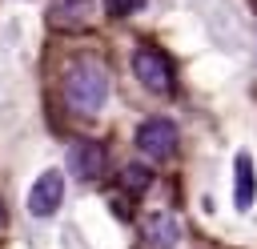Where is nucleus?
Returning <instances> with one entry per match:
<instances>
[{"instance_id": "obj_10", "label": "nucleus", "mask_w": 257, "mask_h": 249, "mask_svg": "<svg viewBox=\"0 0 257 249\" xmlns=\"http://www.w3.org/2000/svg\"><path fill=\"white\" fill-rule=\"evenodd\" d=\"M145 0H104V12L108 16H128V12H137Z\"/></svg>"}, {"instance_id": "obj_3", "label": "nucleus", "mask_w": 257, "mask_h": 249, "mask_svg": "<svg viewBox=\"0 0 257 249\" xmlns=\"http://www.w3.org/2000/svg\"><path fill=\"white\" fill-rule=\"evenodd\" d=\"M133 68H137V76H141L145 88H153V92H169V88H173V64H169L165 52H157V48H137V52H133Z\"/></svg>"}, {"instance_id": "obj_5", "label": "nucleus", "mask_w": 257, "mask_h": 249, "mask_svg": "<svg viewBox=\"0 0 257 249\" xmlns=\"http://www.w3.org/2000/svg\"><path fill=\"white\" fill-rule=\"evenodd\" d=\"M60 197H64V177H60L56 169H48V173H40V181L32 185V193H28V209H32L36 217H48V213H56Z\"/></svg>"}, {"instance_id": "obj_4", "label": "nucleus", "mask_w": 257, "mask_h": 249, "mask_svg": "<svg viewBox=\"0 0 257 249\" xmlns=\"http://www.w3.org/2000/svg\"><path fill=\"white\" fill-rule=\"evenodd\" d=\"M104 165H108V153H104L100 141H76V145L68 149V169H72L80 181H96V177L104 173Z\"/></svg>"}, {"instance_id": "obj_7", "label": "nucleus", "mask_w": 257, "mask_h": 249, "mask_svg": "<svg viewBox=\"0 0 257 249\" xmlns=\"http://www.w3.org/2000/svg\"><path fill=\"white\" fill-rule=\"evenodd\" d=\"M92 16V0H56L48 4V24L56 28H80Z\"/></svg>"}, {"instance_id": "obj_1", "label": "nucleus", "mask_w": 257, "mask_h": 249, "mask_svg": "<svg viewBox=\"0 0 257 249\" xmlns=\"http://www.w3.org/2000/svg\"><path fill=\"white\" fill-rule=\"evenodd\" d=\"M108 96V72L96 56H84L76 64H68L64 72V100L76 108V112H96Z\"/></svg>"}, {"instance_id": "obj_11", "label": "nucleus", "mask_w": 257, "mask_h": 249, "mask_svg": "<svg viewBox=\"0 0 257 249\" xmlns=\"http://www.w3.org/2000/svg\"><path fill=\"white\" fill-rule=\"evenodd\" d=\"M0 225H4V209H0Z\"/></svg>"}, {"instance_id": "obj_9", "label": "nucleus", "mask_w": 257, "mask_h": 249, "mask_svg": "<svg viewBox=\"0 0 257 249\" xmlns=\"http://www.w3.org/2000/svg\"><path fill=\"white\" fill-rule=\"evenodd\" d=\"M120 185H124L128 193H145V189L153 185V173H149L145 165H124V169H120Z\"/></svg>"}, {"instance_id": "obj_8", "label": "nucleus", "mask_w": 257, "mask_h": 249, "mask_svg": "<svg viewBox=\"0 0 257 249\" xmlns=\"http://www.w3.org/2000/svg\"><path fill=\"white\" fill-rule=\"evenodd\" d=\"M233 201H237V209H249L253 205V161L245 153L237 157V189H233Z\"/></svg>"}, {"instance_id": "obj_2", "label": "nucleus", "mask_w": 257, "mask_h": 249, "mask_svg": "<svg viewBox=\"0 0 257 249\" xmlns=\"http://www.w3.org/2000/svg\"><path fill=\"white\" fill-rule=\"evenodd\" d=\"M137 149H141L145 157H153V161L173 157V149H177V125H173L169 116H149V120L137 129Z\"/></svg>"}, {"instance_id": "obj_6", "label": "nucleus", "mask_w": 257, "mask_h": 249, "mask_svg": "<svg viewBox=\"0 0 257 249\" xmlns=\"http://www.w3.org/2000/svg\"><path fill=\"white\" fill-rule=\"evenodd\" d=\"M177 237H181V225H177L173 213H149L145 217V241L153 249H173Z\"/></svg>"}]
</instances>
